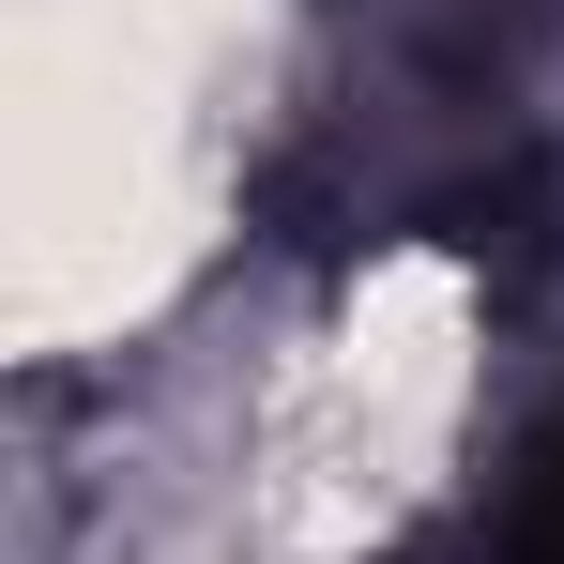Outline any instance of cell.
<instances>
[{"label":"cell","instance_id":"cell-1","mask_svg":"<svg viewBox=\"0 0 564 564\" xmlns=\"http://www.w3.org/2000/svg\"><path fill=\"white\" fill-rule=\"evenodd\" d=\"M473 564H564V427H534L503 458L488 519H473Z\"/></svg>","mask_w":564,"mask_h":564}]
</instances>
